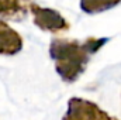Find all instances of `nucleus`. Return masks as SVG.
Masks as SVG:
<instances>
[{
    "instance_id": "obj_2",
    "label": "nucleus",
    "mask_w": 121,
    "mask_h": 120,
    "mask_svg": "<svg viewBox=\"0 0 121 120\" xmlns=\"http://www.w3.org/2000/svg\"><path fill=\"white\" fill-rule=\"evenodd\" d=\"M28 11L34 17V24L42 31H49L52 34H60L70 28L69 21L58 10L42 7L37 3H27Z\"/></svg>"
},
{
    "instance_id": "obj_4",
    "label": "nucleus",
    "mask_w": 121,
    "mask_h": 120,
    "mask_svg": "<svg viewBox=\"0 0 121 120\" xmlns=\"http://www.w3.org/2000/svg\"><path fill=\"white\" fill-rule=\"evenodd\" d=\"M21 35L6 21L0 20V55H16L21 51Z\"/></svg>"
},
{
    "instance_id": "obj_6",
    "label": "nucleus",
    "mask_w": 121,
    "mask_h": 120,
    "mask_svg": "<svg viewBox=\"0 0 121 120\" xmlns=\"http://www.w3.org/2000/svg\"><path fill=\"white\" fill-rule=\"evenodd\" d=\"M118 1H80V9L86 13H99V11H106L107 9H111L117 6Z\"/></svg>"
},
{
    "instance_id": "obj_1",
    "label": "nucleus",
    "mask_w": 121,
    "mask_h": 120,
    "mask_svg": "<svg viewBox=\"0 0 121 120\" xmlns=\"http://www.w3.org/2000/svg\"><path fill=\"white\" fill-rule=\"evenodd\" d=\"M108 38L89 37L85 41L54 38L49 44V55L55 62V71L63 82L72 83L80 78L86 71V66Z\"/></svg>"
},
{
    "instance_id": "obj_3",
    "label": "nucleus",
    "mask_w": 121,
    "mask_h": 120,
    "mask_svg": "<svg viewBox=\"0 0 121 120\" xmlns=\"http://www.w3.org/2000/svg\"><path fill=\"white\" fill-rule=\"evenodd\" d=\"M62 120H120L94 102L83 99V97H70L68 102V109L63 115Z\"/></svg>"
},
{
    "instance_id": "obj_5",
    "label": "nucleus",
    "mask_w": 121,
    "mask_h": 120,
    "mask_svg": "<svg viewBox=\"0 0 121 120\" xmlns=\"http://www.w3.org/2000/svg\"><path fill=\"white\" fill-rule=\"evenodd\" d=\"M28 11V4L21 1H9L0 0V16L10 17V18H20L24 17Z\"/></svg>"
}]
</instances>
